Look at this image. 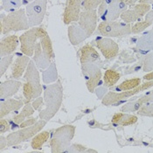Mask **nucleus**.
<instances>
[{"label":"nucleus","instance_id":"1","mask_svg":"<svg viewBox=\"0 0 153 153\" xmlns=\"http://www.w3.org/2000/svg\"><path fill=\"white\" fill-rule=\"evenodd\" d=\"M63 101V88L60 82H55L48 85L44 91L45 108L39 112V118L49 121L59 110Z\"/></svg>","mask_w":153,"mask_h":153},{"label":"nucleus","instance_id":"2","mask_svg":"<svg viewBox=\"0 0 153 153\" xmlns=\"http://www.w3.org/2000/svg\"><path fill=\"white\" fill-rule=\"evenodd\" d=\"M25 82L23 85V94L25 103H29L40 96L42 93V86L40 84L39 73L37 69L34 60H31L24 74Z\"/></svg>","mask_w":153,"mask_h":153},{"label":"nucleus","instance_id":"3","mask_svg":"<svg viewBox=\"0 0 153 153\" xmlns=\"http://www.w3.org/2000/svg\"><path fill=\"white\" fill-rule=\"evenodd\" d=\"M30 28L31 26L25 9L20 8L17 11L9 12V14L5 16L3 13L1 14V34H8L12 32L26 31Z\"/></svg>","mask_w":153,"mask_h":153},{"label":"nucleus","instance_id":"4","mask_svg":"<svg viewBox=\"0 0 153 153\" xmlns=\"http://www.w3.org/2000/svg\"><path fill=\"white\" fill-rule=\"evenodd\" d=\"M75 127L71 124L61 126L55 130L50 141L52 152L59 153L67 152L70 147L71 141L75 134Z\"/></svg>","mask_w":153,"mask_h":153},{"label":"nucleus","instance_id":"5","mask_svg":"<svg viewBox=\"0 0 153 153\" xmlns=\"http://www.w3.org/2000/svg\"><path fill=\"white\" fill-rule=\"evenodd\" d=\"M152 87H153V80H150V81H146L145 82L141 83L138 87L130 90L121 91V92H115V91L108 92L102 98V103L104 106H117L118 104L123 102L124 100L139 94L142 91L147 90Z\"/></svg>","mask_w":153,"mask_h":153},{"label":"nucleus","instance_id":"6","mask_svg":"<svg viewBox=\"0 0 153 153\" xmlns=\"http://www.w3.org/2000/svg\"><path fill=\"white\" fill-rule=\"evenodd\" d=\"M48 35L47 32L40 26L31 27L19 37L20 49L25 55L32 57L34 53L37 40Z\"/></svg>","mask_w":153,"mask_h":153},{"label":"nucleus","instance_id":"7","mask_svg":"<svg viewBox=\"0 0 153 153\" xmlns=\"http://www.w3.org/2000/svg\"><path fill=\"white\" fill-rule=\"evenodd\" d=\"M47 122V121L46 120L41 119L39 121H37L33 125H31L25 128H21L20 130L9 134L6 137L7 141H8V146L17 145L34 137L39 132H40L42 129L46 126Z\"/></svg>","mask_w":153,"mask_h":153},{"label":"nucleus","instance_id":"8","mask_svg":"<svg viewBox=\"0 0 153 153\" xmlns=\"http://www.w3.org/2000/svg\"><path fill=\"white\" fill-rule=\"evenodd\" d=\"M97 32L107 38H123L131 34V25L118 21H102L99 24Z\"/></svg>","mask_w":153,"mask_h":153},{"label":"nucleus","instance_id":"9","mask_svg":"<svg viewBox=\"0 0 153 153\" xmlns=\"http://www.w3.org/2000/svg\"><path fill=\"white\" fill-rule=\"evenodd\" d=\"M48 0H33L25 6V12L31 27H35L42 23L46 12Z\"/></svg>","mask_w":153,"mask_h":153},{"label":"nucleus","instance_id":"10","mask_svg":"<svg viewBox=\"0 0 153 153\" xmlns=\"http://www.w3.org/2000/svg\"><path fill=\"white\" fill-rule=\"evenodd\" d=\"M83 76L86 82V86L90 93H93L99 83L101 82L102 74L100 68L94 63L82 65Z\"/></svg>","mask_w":153,"mask_h":153},{"label":"nucleus","instance_id":"11","mask_svg":"<svg viewBox=\"0 0 153 153\" xmlns=\"http://www.w3.org/2000/svg\"><path fill=\"white\" fill-rule=\"evenodd\" d=\"M98 14L96 10L83 11L81 12L80 19L78 20V25L83 30V32L89 38L97 29Z\"/></svg>","mask_w":153,"mask_h":153},{"label":"nucleus","instance_id":"12","mask_svg":"<svg viewBox=\"0 0 153 153\" xmlns=\"http://www.w3.org/2000/svg\"><path fill=\"white\" fill-rule=\"evenodd\" d=\"M151 11V4L138 3L133 5L131 9H127L122 13L121 19L125 23L131 24L138 21Z\"/></svg>","mask_w":153,"mask_h":153},{"label":"nucleus","instance_id":"13","mask_svg":"<svg viewBox=\"0 0 153 153\" xmlns=\"http://www.w3.org/2000/svg\"><path fill=\"white\" fill-rule=\"evenodd\" d=\"M95 46L101 51L106 59H115L119 53V46L111 38H99L95 40Z\"/></svg>","mask_w":153,"mask_h":153},{"label":"nucleus","instance_id":"14","mask_svg":"<svg viewBox=\"0 0 153 153\" xmlns=\"http://www.w3.org/2000/svg\"><path fill=\"white\" fill-rule=\"evenodd\" d=\"M83 0H67L63 12V21L65 25L77 22L80 19Z\"/></svg>","mask_w":153,"mask_h":153},{"label":"nucleus","instance_id":"15","mask_svg":"<svg viewBox=\"0 0 153 153\" xmlns=\"http://www.w3.org/2000/svg\"><path fill=\"white\" fill-rule=\"evenodd\" d=\"M128 9V5L122 0H111L102 17L103 21H115L121 17L122 13Z\"/></svg>","mask_w":153,"mask_h":153},{"label":"nucleus","instance_id":"16","mask_svg":"<svg viewBox=\"0 0 153 153\" xmlns=\"http://www.w3.org/2000/svg\"><path fill=\"white\" fill-rule=\"evenodd\" d=\"M19 37L17 35H9L2 39L0 42V56L4 57L13 53L19 46Z\"/></svg>","mask_w":153,"mask_h":153},{"label":"nucleus","instance_id":"17","mask_svg":"<svg viewBox=\"0 0 153 153\" xmlns=\"http://www.w3.org/2000/svg\"><path fill=\"white\" fill-rule=\"evenodd\" d=\"M21 84L19 81L17 80H7L5 82H3L0 84V99L1 102L4 100H6V98H9L19 91V89L21 87Z\"/></svg>","mask_w":153,"mask_h":153},{"label":"nucleus","instance_id":"18","mask_svg":"<svg viewBox=\"0 0 153 153\" xmlns=\"http://www.w3.org/2000/svg\"><path fill=\"white\" fill-rule=\"evenodd\" d=\"M100 54L97 50L90 44L84 45L80 50V60L82 65L88 63H95L100 61Z\"/></svg>","mask_w":153,"mask_h":153},{"label":"nucleus","instance_id":"19","mask_svg":"<svg viewBox=\"0 0 153 153\" xmlns=\"http://www.w3.org/2000/svg\"><path fill=\"white\" fill-rule=\"evenodd\" d=\"M31 61L30 57L27 55H23L18 57L13 63L12 68V77L13 79H19L23 74H25V70Z\"/></svg>","mask_w":153,"mask_h":153},{"label":"nucleus","instance_id":"20","mask_svg":"<svg viewBox=\"0 0 153 153\" xmlns=\"http://www.w3.org/2000/svg\"><path fill=\"white\" fill-rule=\"evenodd\" d=\"M68 39L73 46H78L84 40H86L88 36L83 32V30L78 25H69L68 30Z\"/></svg>","mask_w":153,"mask_h":153},{"label":"nucleus","instance_id":"21","mask_svg":"<svg viewBox=\"0 0 153 153\" xmlns=\"http://www.w3.org/2000/svg\"><path fill=\"white\" fill-rule=\"evenodd\" d=\"M24 105V102L19 100H15V99H8L5 101H3L1 102L0 106V118H4L12 113V111L18 110L20 108H22Z\"/></svg>","mask_w":153,"mask_h":153},{"label":"nucleus","instance_id":"22","mask_svg":"<svg viewBox=\"0 0 153 153\" xmlns=\"http://www.w3.org/2000/svg\"><path fill=\"white\" fill-rule=\"evenodd\" d=\"M137 51H153V29L142 35L134 48Z\"/></svg>","mask_w":153,"mask_h":153},{"label":"nucleus","instance_id":"23","mask_svg":"<svg viewBox=\"0 0 153 153\" xmlns=\"http://www.w3.org/2000/svg\"><path fill=\"white\" fill-rule=\"evenodd\" d=\"M112 123L116 125H122V126H130L133 125L137 122V117L134 115L127 114L124 112L116 113L111 119Z\"/></svg>","mask_w":153,"mask_h":153},{"label":"nucleus","instance_id":"24","mask_svg":"<svg viewBox=\"0 0 153 153\" xmlns=\"http://www.w3.org/2000/svg\"><path fill=\"white\" fill-rule=\"evenodd\" d=\"M153 25V10L150 11L146 15L144 19L141 22H137L131 25V33L138 34L142 32L145 31L148 27Z\"/></svg>","mask_w":153,"mask_h":153},{"label":"nucleus","instance_id":"25","mask_svg":"<svg viewBox=\"0 0 153 153\" xmlns=\"http://www.w3.org/2000/svg\"><path fill=\"white\" fill-rule=\"evenodd\" d=\"M33 60L35 62L36 66L41 69H46L49 67V65L52 63V61H49L48 59L44 56L43 52H42V47L40 42H38L36 44L34 53H33Z\"/></svg>","mask_w":153,"mask_h":153},{"label":"nucleus","instance_id":"26","mask_svg":"<svg viewBox=\"0 0 153 153\" xmlns=\"http://www.w3.org/2000/svg\"><path fill=\"white\" fill-rule=\"evenodd\" d=\"M42 80L46 84H50V83L57 82L58 72H57L56 64L54 61H52L49 67L42 72Z\"/></svg>","mask_w":153,"mask_h":153},{"label":"nucleus","instance_id":"27","mask_svg":"<svg viewBox=\"0 0 153 153\" xmlns=\"http://www.w3.org/2000/svg\"><path fill=\"white\" fill-rule=\"evenodd\" d=\"M40 44L42 47V52L44 53V56L47 58L49 61H52V59L54 58V52L53 48V43L48 35L43 37L40 39Z\"/></svg>","mask_w":153,"mask_h":153},{"label":"nucleus","instance_id":"28","mask_svg":"<svg viewBox=\"0 0 153 153\" xmlns=\"http://www.w3.org/2000/svg\"><path fill=\"white\" fill-rule=\"evenodd\" d=\"M120 78H121V74L118 71H117L116 69H113V68L108 69L105 72L104 77H103L105 87L106 88H112L113 86H115L118 82Z\"/></svg>","mask_w":153,"mask_h":153},{"label":"nucleus","instance_id":"29","mask_svg":"<svg viewBox=\"0 0 153 153\" xmlns=\"http://www.w3.org/2000/svg\"><path fill=\"white\" fill-rule=\"evenodd\" d=\"M141 84V79L140 78H132L126 80L124 82L115 87L114 91L115 92H121V91H126V90H130L133 88H136Z\"/></svg>","mask_w":153,"mask_h":153},{"label":"nucleus","instance_id":"30","mask_svg":"<svg viewBox=\"0 0 153 153\" xmlns=\"http://www.w3.org/2000/svg\"><path fill=\"white\" fill-rule=\"evenodd\" d=\"M50 134L48 131H41L39 132L35 137L33 138L31 145L33 150H40L45 143H47L49 139Z\"/></svg>","mask_w":153,"mask_h":153},{"label":"nucleus","instance_id":"31","mask_svg":"<svg viewBox=\"0 0 153 153\" xmlns=\"http://www.w3.org/2000/svg\"><path fill=\"white\" fill-rule=\"evenodd\" d=\"M34 108L33 107L32 104H29V103H26L22 108V111L18 114L17 116H15L13 117V122L16 123V124H20L21 123H23L24 121L25 120L26 117H31L33 113H34Z\"/></svg>","mask_w":153,"mask_h":153},{"label":"nucleus","instance_id":"32","mask_svg":"<svg viewBox=\"0 0 153 153\" xmlns=\"http://www.w3.org/2000/svg\"><path fill=\"white\" fill-rule=\"evenodd\" d=\"M1 10L6 12H12L20 9L22 0H1Z\"/></svg>","mask_w":153,"mask_h":153},{"label":"nucleus","instance_id":"33","mask_svg":"<svg viewBox=\"0 0 153 153\" xmlns=\"http://www.w3.org/2000/svg\"><path fill=\"white\" fill-rule=\"evenodd\" d=\"M143 105V103L139 99H137L136 101L130 102L124 104L121 108V111L124 112V113L125 112H135V111H137Z\"/></svg>","mask_w":153,"mask_h":153},{"label":"nucleus","instance_id":"34","mask_svg":"<svg viewBox=\"0 0 153 153\" xmlns=\"http://www.w3.org/2000/svg\"><path fill=\"white\" fill-rule=\"evenodd\" d=\"M137 114L141 117H153V102L144 103L143 106L137 111Z\"/></svg>","mask_w":153,"mask_h":153},{"label":"nucleus","instance_id":"35","mask_svg":"<svg viewBox=\"0 0 153 153\" xmlns=\"http://www.w3.org/2000/svg\"><path fill=\"white\" fill-rule=\"evenodd\" d=\"M103 0H83L82 4V8L83 11H90L96 10L97 7L102 4Z\"/></svg>","mask_w":153,"mask_h":153},{"label":"nucleus","instance_id":"36","mask_svg":"<svg viewBox=\"0 0 153 153\" xmlns=\"http://www.w3.org/2000/svg\"><path fill=\"white\" fill-rule=\"evenodd\" d=\"M12 59H13V56L12 54L4 56V57H1V61H0V75H1V77L10 67L11 63L12 62Z\"/></svg>","mask_w":153,"mask_h":153},{"label":"nucleus","instance_id":"37","mask_svg":"<svg viewBox=\"0 0 153 153\" xmlns=\"http://www.w3.org/2000/svg\"><path fill=\"white\" fill-rule=\"evenodd\" d=\"M143 71L146 73H150L153 71V52L146 54V56L143 57Z\"/></svg>","mask_w":153,"mask_h":153},{"label":"nucleus","instance_id":"38","mask_svg":"<svg viewBox=\"0 0 153 153\" xmlns=\"http://www.w3.org/2000/svg\"><path fill=\"white\" fill-rule=\"evenodd\" d=\"M143 56L140 58L139 61L135 63L132 67L128 68L127 69H125L124 71V74H133V73H136V72H138L140 69H143Z\"/></svg>","mask_w":153,"mask_h":153},{"label":"nucleus","instance_id":"39","mask_svg":"<svg viewBox=\"0 0 153 153\" xmlns=\"http://www.w3.org/2000/svg\"><path fill=\"white\" fill-rule=\"evenodd\" d=\"M86 147L83 146V145H81V144H77V143H74L73 144L71 147H69L67 152H86Z\"/></svg>","mask_w":153,"mask_h":153},{"label":"nucleus","instance_id":"40","mask_svg":"<svg viewBox=\"0 0 153 153\" xmlns=\"http://www.w3.org/2000/svg\"><path fill=\"white\" fill-rule=\"evenodd\" d=\"M110 1H111V0H103V1L102 2V4H101L99 5V7H98V12H97L98 16H100L101 18L103 16V14L106 12L107 7H108V4L110 3Z\"/></svg>","mask_w":153,"mask_h":153},{"label":"nucleus","instance_id":"41","mask_svg":"<svg viewBox=\"0 0 153 153\" xmlns=\"http://www.w3.org/2000/svg\"><path fill=\"white\" fill-rule=\"evenodd\" d=\"M139 100L141 101L143 104L147 103V102H153V90L152 91H150V92H147L144 95L141 96L139 98Z\"/></svg>","mask_w":153,"mask_h":153},{"label":"nucleus","instance_id":"42","mask_svg":"<svg viewBox=\"0 0 153 153\" xmlns=\"http://www.w3.org/2000/svg\"><path fill=\"white\" fill-rule=\"evenodd\" d=\"M9 130H10V125H9L8 122L5 119L1 118V120H0V133L4 134V132L8 131Z\"/></svg>","mask_w":153,"mask_h":153},{"label":"nucleus","instance_id":"43","mask_svg":"<svg viewBox=\"0 0 153 153\" xmlns=\"http://www.w3.org/2000/svg\"><path fill=\"white\" fill-rule=\"evenodd\" d=\"M43 102H44V97H40V96H39L38 98H36L35 100H33V101L32 105H33V107L34 108V109L37 110V109H39V107L43 105Z\"/></svg>","mask_w":153,"mask_h":153},{"label":"nucleus","instance_id":"44","mask_svg":"<svg viewBox=\"0 0 153 153\" xmlns=\"http://www.w3.org/2000/svg\"><path fill=\"white\" fill-rule=\"evenodd\" d=\"M36 122H37L36 118L31 117V118H29V119H27V120H25L23 123H21L19 124V126H20V128H25V127H28V126L33 125Z\"/></svg>","mask_w":153,"mask_h":153},{"label":"nucleus","instance_id":"45","mask_svg":"<svg viewBox=\"0 0 153 153\" xmlns=\"http://www.w3.org/2000/svg\"><path fill=\"white\" fill-rule=\"evenodd\" d=\"M107 88L106 87H102V88H99L97 90H96V95L99 97V99H102L104 97V95L107 94Z\"/></svg>","mask_w":153,"mask_h":153},{"label":"nucleus","instance_id":"46","mask_svg":"<svg viewBox=\"0 0 153 153\" xmlns=\"http://www.w3.org/2000/svg\"><path fill=\"white\" fill-rule=\"evenodd\" d=\"M6 146H8L7 138L4 137V136H1V137H0V150L3 151L4 148H6Z\"/></svg>","mask_w":153,"mask_h":153},{"label":"nucleus","instance_id":"47","mask_svg":"<svg viewBox=\"0 0 153 153\" xmlns=\"http://www.w3.org/2000/svg\"><path fill=\"white\" fill-rule=\"evenodd\" d=\"M122 1H123L128 6L130 5V6H133V5H135L139 0H122Z\"/></svg>","mask_w":153,"mask_h":153},{"label":"nucleus","instance_id":"48","mask_svg":"<svg viewBox=\"0 0 153 153\" xmlns=\"http://www.w3.org/2000/svg\"><path fill=\"white\" fill-rule=\"evenodd\" d=\"M143 80L145 81H150V80H153V71L152 72H150V73H147L143 77Z\"/></svg>","mask_w":153,"mask_h":153},{"label":"nucleus","instance_id":"49","mask_svg":"<svg viewBox=\"0 0 153 153\" xmlns=\"http://www.w3.org/2000/svg\"><path fill=\"white\" fill-rule=\"evenodd\" d=\"M139 3H142V4H153V0H139Z\"/></svg>","mask_w":153,"mask_h":153},{"label":"nucleus","instance_id":"50","mask_svg":"<svg viewBox=\"0 0 153 153\" xmlns=\"http://www.w3.org/2000/svg\"><path fill=\"white\" fill-rule=\"evenodd\" d=\"M86 152H96L95 151H93V150H88V151H86Z\"/></svg>","mask_w":153,"mask_h":153},{"label":"nucleus","instance_id":"51","mask_svg":"<svg viewBox=\"0 0 153 153\" xmlns=\"http://www.w3.org/2000/svg\"><path fill=\"white\" fill-rule=\"evenodd\" d=\"M26 1H28V2H30V3H31V2H33V0H26Z\"/></svg>","mask_w":153,"mask_h":153}]
</instances>
